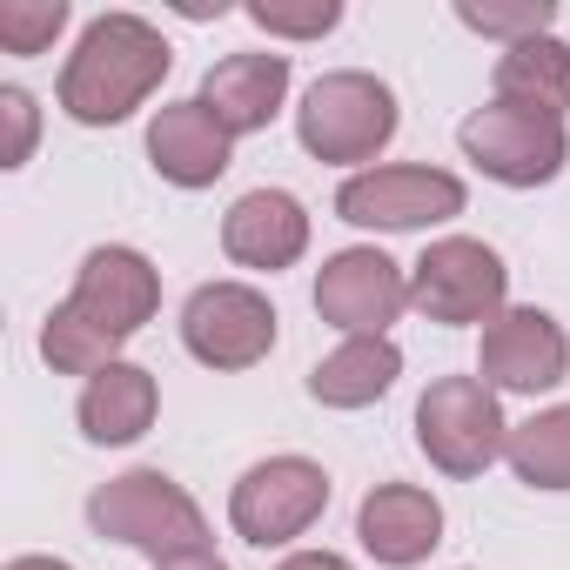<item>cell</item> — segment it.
Segmentation results:
<instances>
[{
  "label": "cell",
  "instance_id": "obj_1",
  "mask_svg": "<svg viewBox=\"0 0 570 570\" xmlns=\"http://www.w3.org/2000/svg\"><path fill=\"white\" fill-rule=\"evenodd\" d=\"M175 48L155 21L141 14H101L81 28L68 68H61V108L81 128H115L135 108H148V95L168 81Z\"/></svg>",
  "mask_w": 570,
  "mask_h": 570
},
{
  "label": "cell",
  "instance_id": "obj_2",
  "mask_svg": "<svg viewBox=\"0 0 570 570\" xmlns=\"http://www.w3.org/2000/svg\"><path fill=\"white\" fill-rule=\"evenodd\" d=\"M88 523L155 563H175V557H202L208 550V517L202 503L168 476V470H128V476H108L95 497H88Z\"/></svg>",
  "mask_w": 570,
  "mask_h": 570
},
{
  "label": "cell",
  "instance_id": "obj_3",
  "mask_svg": "<svg viewBox=\"0 0 570 570\" xmlns=\"http://www.w3.org/2000/svg\"><path fill=\"white\" fill-rule=\"evenodd\" d=\"M396 121H403V115H396L390 81H376V75H363V68H336V75L309 81V95H303V108H296L303 148H309L316 161H336V168L376 161V155L396 141Z\"/></svg>",
  "mask_w": 570,
  "mask_h": 570
},
{
  "label": "cell",
  "instance_id": "obj_4",
  "mask_svg": "<svg viewBox=\"0 0 570 570\" xmlns=\"http://www.w3.org/2000/svg\"><path fill=\"white\" fill-rule=\"evenodd\" d=\"M416 450L456 483L483 476L510 450V423H503L497 390L483 376H436L416 396Z\"/></svg>",
  "mask_w": 570,
  "mask_h": 570
},
{
  "label": "cell",
  "instance_id": "obj_5",
  "mask_svg": "<svg viewBox=\"0 0 570 570\" xmlns=\"http://www.w3.org/2000/svg\"><path fill=\"white\" fill-rule=\"evenodd\" d=\"M510 268L490 242L476 235H443L416 255L410 268V309L423 323H443V330H470V323H497L510 303Z\"/></svg>",
  "mask_w": 570,
  "mask_h": 570
},
{
  "label": "cell",
  "instance_id": "obj_6",
  "mask_svg": "<svg viewBox=\"0 0 570 570\" xmlns=\"http://www.w3.org/2000/svg\"><path fill=\"white\" fill-rule=\"evenodd\" d=\"M323 510H330V470L309 456H262L228 490V523L255 550H282V543L309 537Z\"/></svg>",
  "mask_w": 570,
  "mask_h": 570
},
{
  "label": "cell",
  "instance_id": "obj_7",
  "mask_svg": "<svg viewBox=\"0 0 570 570\" xmlns=\"http://www.w3.org/2000/svg\"><path fill=\"white\" fill-rule=\"evenodd\" d=\"M456 141H463V155H470L490 181H503V188H543V181H557L563 161H570L563 121H557V115H537V108H510V101H490V108L463 115Z\"/></svg>",
  "mask_w": 570,
  "mask_h": 570
},
{
  "label": "cell",
  "instance_id": "obj_8",
  "mask_svg": "<svg viewBox=\"0 0 570 570\" xmlns=\"http://www.w3.org/2000/svg\"><path fill=\"white\" fill-rule=\"evenodd\" d=\"M470 208V188L450 168H423V161H390V168H363L336 188V215L350 228H436L450 215Z\"/></svg>",
  "mask_w": 570,
  "mask_h": 570
},
{
  "label": "cell",
  "instance_id": "obj_9",
  "mask_svg": "<svg viewBox=\"0 0 570 570\" xmlns=\"http://www.w3.org/2000/svg\"><path fill=\"white\" fill-rule=\"evenodd\" d=\"M181 350L202 370H255L275 350V303L248 282H202L181 303Z\"/></svg>",
  "mask_w": 570,
  "mask_h": 570
},
{
  "label": "cell",
  "instance_id": "obj_10",
  "mask_svg": "<svg viewBox=\"0 0 570 570\" xmlns=\"http://www.w3.org/2000/svg\"><path fill=\"white\" fill-rule=\"evenodd\" d=\"M410 309V275L383 248H336L316 268V316L343 336H390Z\"/></svg>",
  "mask_w": 570,
  "mask_h": 570
},
{
  "label": "cell",
  "instance_id": "obj_11",
  "mask_svg": "<svg viewBox=\"0 0 570 570\" xmlns=\"http://www.w3.org/2000/svg\"><path fill=\"white\" fill-rule=\"evenodd\" d=\"M68 309L88 316L95 330H108L115 343H128V336H141V330L155 323V309H161V268H155L141 248H121V242L88 248L81 268H75Z\"/></svg>",
  "mask_w": 570,
  "mask_h": 570
},
{
  "label": "cell",
  "instance_id": "obj_12",
  "mask_svg": "<svg viewBox=\"0 0 570 570\" xmlns=\"http://www.w3.org/2000/svg\"><path fill=\"white\" fill-rule=\"evenodd\" d=\"M476 376L497 396H543L570 376V336L550 309H503L497 323H483V356Z\"/></svg>",
  "mask_w": 570,
  "mask_h": 570
},
{
  "label": "cell",
  "instance_id": "obj_13",
  "mask_svg": "<svg viewBox=\"0 0 570 570\" xmlns=\"http://www.w3.org/2000/svg\"><path fill=\"white\" fill-rule=\"evenodd\" d=\"M222 248H228V262L275 275V268L303 262V248H309V208L289 188H248L222 215Z\"/></svg>",
  "mask_w": 570,
  "mask_h": 570
},
{
  "label": "cell",
  "instance_id": "obj_14",
  "mask_svg": "<svg viewBox=\"0 0 570 570\" xmlns=\"http://www.w3.org/2000/svg\"><path fill=\"white\" fill-rule=\"evenodd\" d=\"M228 155H235V135L202 101L155 108V121H148V161H155L161 181H175V188H215L228 175Z\"/></svg>",
  "mask_w": 570,
  "mask_h": 570
},
{
  "label": "cell",
  "instance_id": "obj_15",
  "mask_svg": "<svg viewBox=\"0 0 570 570\" xmlns=\"http://www.w3.org/2000/svg\"><path fill=\"white\" fill-rule=\"evenodd\" d=\"M356 537H363V550L376 563L410 570L443 543V503L423 483H376L363 497V510H356Z\"/></svg>",
  "mask_w": 570,
  "mask_h": 570
},
{
  "label": "cell",
  "instance_id": "obj_16",
  "mask_svg": "<svg viewBox=\"0 0 570 570\" xmlns=\"http://www.w3.org/2000/svg\"><path fill=\"white\" fill-rule=\"evenodd\" d=\"M282 95H289V55H222L208 75H202V108L228 128V135H255L282 115Z\"/></svg>",
  "mask_w": 570,
  "mask_h": 570
},
{
  "label": "cell",
  "instance_id": "obj_17",
  "mask_svg": "<svg viewBox=\"0 0 570 570\" xmlns=\"http://www.w3.org/2000/svg\"><path fill=\"white\" fill-rule=\"evenodd\" d=\"M155 410H161L155 376H148L141 363H108L101 376H88L75 416H81V436H88V443L121 450V443H135V436L155 430Z\"/></svg>",
  "mask_w": 570,
  "mask_h": 570
},
{
  "label": "cell",
  "instance_id": "obj_18",
  "mask_svg": "<svg viewBox=\"0 0 570 570\" xmlns=\"http://www.w3.org/2000/svg\"><path fill=\"white\" fill-rule=\"evenodd\" d=\"M403 376V350L390 336H343V350H330L309 370V396L323 410H370L376 396H390Z\"/></svg>",
  "mask_w": 570,
  "mask_h": 570
},
{
  "label": "cell",
  "instance_id": "obj_19",
  "mask_svg": "<svg viewBox=\"0 0 570 570\" xmlns=\"http://www.w3.org/2000/svg\"><path fill=\"white\" fill-rule=\"evenodd\" d=\"M497 101L510 108H537V115H570V48L557 35H537V41H517L497 55V75H490Z\"/></svg>",
  "mask_w": 570,
  "mask_h": 570
},
{
  "label": "cell",
  "instance_id": "obj_20",
  "mask_svg": "<svg viewBox=\"0 0 570 570\" xmlns=\"http://www.w3.org/2000/svg\"><path fill=\"white\" fill-rule=\"evenodd\" d=\"M503 463H510L517 483H530V490H570V403L537 410L530 423H510Z\"/></svg>",
  "mask_w": 570,
  "mask_h": 570
},
{
  "label": "cell",
  "instance_id": "obj_21",
  "mask_svg": "<svg viewBox=\"0 0 570 570\" xmlns=\"http://www.w3.org/2000/svg\"><path fill=\"white\" fill-rule=\"evenodd\" d=\"M115 350H121V343H115L108 330H95L88 316H75L68 303L48 309V323H41V356H48L55 376H101L108 363H121Z\"/></svg>",
  "mask_w": 570,
  "mask_h": 570
},
{
  "label": "cell",
  "instance_id": "obj_22",
  "mask_svg": "<svg viewBox=\"0 0 570 570\" xmlns=\"http://www.w3.org/2000/svg\"><path fill=\"white\" fill-rule=\"evenodd\" d=\"M68 28V0H0V48L8 55H48Z\"/></svg>",
  "mask_w": 570,
  "mask_h": 570
},
{
  "label": "cell",
  "instance_id": "obj_23",
  "mask_svg": "<svg viewBox=\"0 0 570 570\" xmlns=\"http://www.w3.org/2000/svg\"><path fill=\"white\" fill-rule=\"evenodd\" d=\"M456 21H463V28H476V35H497L503 48H517V41L550 35L557 0H517V8H476V0H456Z\"/></svg>",
  "mask_w": 570,
  "mask_h": 570
},
{
  "label": "cell",
  "instance_id": "obj_24",
  "mask_svg": "<svg viewBox=\"0 0 570 570\" xmlns=\"http://www.w3.org/2000/svg\"><path fill=\"white\" fill-rule=\"evenodd\" d=\"M248 21H255L262 35H282V41H323V35L343 21V8H336V0H309V8H282V0H255V8H248Z\"/></svg>",
  "mask_w": 570,
  "mask_h": 570
},
{
  "label": "cell",
  "instance_id": "obj_25",
  "mask_svg": "<svg viewBox=\"0 0 570 570\" xmlns=\"http://www.w3.org/2000/svg\"><path fill=\"white\" fill-rule=\"evenodd\" d=\"M0 121H8V155H0V168H21L35 155V135H41V108L28 88H0Z\"/></svg>",
  "mask_w": 570,
  "mask_h": 570
},
{
  "label": "cell",
  "instance_id": "obj_26",
  "mask_svg": "<svg viewBox=\"0 0 570 570\" xmlns=\"http://www.w3.org/2000/svg\"><path fill=\"white\" fill-rule=\"evenodd\" d=\"M275 570H356V563L336 557V550H296V557H282Z\"/></svg>",
  "mask_w": 570,
  "mask_h": 570
},
{
  "label": "cell",
  "instance_id": "obj_27",
  "mask_svg": "<svg viewBox=\"0 0 570 570\" xmlns=\"http://www.w3.org/2000/svg\"><path fill=\"white\" fill-rule=\"evenodd\" d=\"M155 570H228L215 550H202V557H175V563H155Z\"/></svg>",
  "mask_w": 570,
  "mask_h": 570
},
{
  "label": "cell",
  "instance_id": "obj_28",
  "mask_svg": "<svg viewBox=\"0 0 570 570\" xmlns=\"http://www.w3.org/2000/svg\"><path fill=\"white\" fill-rule=\"evenodd\" d=\"M8 570H75V563H61V557H14Z\"/></svg>",
  "mask_w": 570,
  "mask_h": 570
}]
</instances>
